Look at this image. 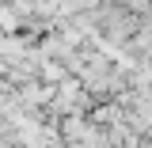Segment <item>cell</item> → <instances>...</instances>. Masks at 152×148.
Returning a JSON list of instances; mask_svg holds the SVG:
<instances>
[{
    "instance_id": "6da1fadb",
    "label": "cell",
    "mask_w": 152,
    "mask_h": 148,
    "mask_svg": "<svg viewBox=\"0 0 152 148\" xmlns=\"http://www.w3.org/2000/svg\"><path fill=\"white\" fill-rule=\"evenodd\" d=\"M0 27H4V31H15V27H19L15 12H12V8H4V4H0Z\"/></svg>"
}]
</instances>
